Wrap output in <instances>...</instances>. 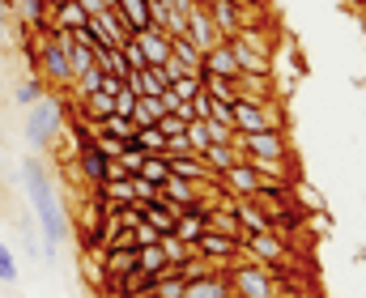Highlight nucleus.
I'll use <instances>...</instances> for the list:
<instances>
[{
  "mask_svg": "<svg viewBox=\"0 0 366 298\" xmlns=\"http://www.w3.org/2000/svg\"><path fill=\"white\" fill-rule=\"evenodd\" d=\"M21 184H26V197H30V209L39 217V234L47 243V256H56V247H64L73 239V217L69 209L60 204L51 179H47V167L39 158H26L21 162Z\"/></svg>",
  "mask_w": 366,
  "mask_h": 298,
  "instance_id": "nucleus-1",
  "label": "nucleus"
},
{
  "mask_svg": "<svg viewBox=\"0 0 366 298\" xmlns=\"http://www.w3.org/2000/svg\"><path fill=\"white\" fill-rule=\"evenodd\" d=\"M60 132H64V106L51 99V94H43L34 106H26V128H21V136H26L30 149H47Z\"/></svg>",
  "mask_w": 366,
  "mask_h": 298,
  "instance_id": "nucleus-2",
  "label": "nucleus"
},
{
  "mask_svg": "<svg viewBox=\"0 0 366 298\" xmlns=\"http://www.w3.org/2000/svg\"><path fill=\"white\" fill-rule=\"evenodd\" d=\"M226 277H230V290L234 298H277V282H273V269L269 264H256V260H234L230 269H226Z\"/></svg>",
  "mask_w": 366,
  "mask_h": 298,
  "instance_id": "nucleus-3",
  "label": "nucleus"
},
{
  "mask_svg": "<svg viewBox=\"0 0 366 298\" xmlns=\"http://www.w3.org/2000/svg\"><path fill=\"white\" fill-rule=\"evenodd\" d=\"M234 128L239 132H277V128H285V119H281V111L269 102H256V99H239L234 102Z\"/></svg>",
  "mask_w": 366,
  "mask_h": 298,
  "instance_id": "nucleus-4",
  "label": "nucleus"
},
{
  "mask_svg": "<svg viewBox=\"0 0 366 298\" xmlns=\"http://www.w3.org/2000/svg\"><path fill=\"white\" fill-rule=\"evenodd\" d=\"M192 252H196L200 260L217 264V269H230L234 260H247V256H243V239H226V234H217V230H204Z\"/></svg>",
  "mask_w": 366,
  "mask_h": 298,
  "instance_id": "nucleus-5",
  "label": "nucleus"
},
{
  "mask_svg": "<svg viewBox=\"0 0 366 298\" xmlns=\"http://www.w3.org/2000/svg\"><path fill=\"white\" fill-rule=\"evenodd\" d=\"M243 256L256 260V264H281V260H290V243L277 230H260V234L243 239Z\"/></svg>",
  "mask_w": 366,
  "mask_h": 298,
  "instance_id": "nucleus-6",
  "label": "nucleus"
},
{
  "mask_svg": "<svg viewBox=\"0 0 366 298\" xmlns=\"http://www.w3.org/2000/svg\"><path fill=\"white\" fill-rule=\"evenodd\" d=\"M200 51H209V47H217V43H226L222 34H217V26H213V13L204 9V4H192L187 9V30H183Z\"/></svg>",
  "mask_w": 366,
  "mask_h": 298,
  "instance_id": "nucleus-7",
  "label": "nucleus"
},
{
  "mask_svg": "<svg viewBox=\"0 0 366 298\" xmlns=\"http://www.w3.org/2000/svg\"><path fill=\"white\" fill-rule=\"evenodd\" d=\"M183 298H234V290H230L226 269H209V273L183 282Z\"/></svg>",
  "mask_w": 366,
  "mask_h": 298,
  "instance_id": "nucleus-8",
  "label": "nucleus"
},
{
  "mask_svg": "<svg viewBox=\"0 0 366 298\" xmlns=\"http://www.w3.org/2000/svg\"><path fill=\"white\" fill-rule=\"evenodd\" d=\"M132 43H137V51L145 56V64H154V69L171 60V34H167V30H154V26H149V30H137Z\"/></svg>",
  "mask_w": 366,
  "mask_h": 298,
  "instance_id": "nucleus-9",
  "label": "nucleus"
},
{
  "mask_svg": "<svg viewBox=\"0 0 366 298\" xmlns=\"http://www.w3.org/2000/svg\"><path fill=\"white\" fill-rule=\"evenodd\" d=\"M158 200H162V204H167V209L179 217L187 204H196V200H200V184H192V179H183V175H171V179L162 184Z\"/></svg>",
  "mask_w": 366,
  "mask_h": 298,
  "instance_id": "nucleus-10",
  "label": "nucleus"
},
{
  "mask_svg": "<svg viewBox=\"0 0 366 298\" xmlns=\"http://www.w3.org/2000/svg\"><path fill=\"white\" fill-rule=\"evenodd\" d=\"M222 184L230 188V197H234V200H243V197H256L264 179L256 175V167H252L247 158H239V162H234V167H230V171L222 175Z\"/></svg>",
  "mask_w": 366,
  "mask_h": 298,
  "instance_id": "nucleus-11",
  "label": "nucleus"
},
{
  "mask_svg": "<svg viewBox=\"0 0 366 298\" xmlns=\"http://www.w3.org/2000/svg\"><path fill=\"white\" fill-rule=\"evenodd\" d=\"M86 26H90V13H86L81 0H64V4L47 9V30L51 34L56 30H86Z\"/></svg>",
  "mask_w": 366,
  "mask_h": 298,
  "instance_id": "nucleus-12",
  "label": "nucleus"
},
{
  "mask_svg": "<svg viewBox=\"0 0 366 298\" xmlns=\"http://www.w3.org/2000/svg\"><path fill=\"white\" fill-rule=\"evenodd\" d=\"M73 158H77V171H81V175L90 179V188H98V184L107 179V167H111V158H107V154H102V149L94 145V136L77 145V154H73Z\"/></svg>",
  "mask_w": 366,
  "mask_h": 298,
  "instance_id": "nucleus-13",
  "label": "nucleus"
},
{
  "mask_svg": "<svg viewBox=\"0 0 366 298\" xmlns=\"http://www.w3.org/2000/svg\"><path fill=\"white\" fill-rule=\"evenodd\" d=\"M124 86L137 94V99H162L167 94V77H162V69H132L128 77H124Z\"/></svg>",
  "mask_w": 366,
  "mask_h": 298,
  "instance_id": "nucleus-14",
  "label": "nucleus"
},
{
  "mask_svg": "<svg viewBox=\"0 0 366 298\" xmlns=\"http://www.w3.org/2000/svg\"><path fill=\"white\" fill-rule=\"evenodd\" d=\"M9 9H13V21H17L21 34L47 30V4L43 0H9Z\"/></svg>",
  "mask_w": 366,
  "mask_h": 298,
  "instance_id": "nucleus-15",
  "label": "nucleus"
},
{
  "mask_svg": "<svg viewBox=\"0 0 366 298\" xmlns=\"http://www.w3.org/2000/svg\"><path fill=\"white\" fill-rule=\"evenodd\" d=\"M200 73H213V77H239V60H234L230 43H217V47H209V51H204V64H200Z\"/></svg>",
  "mask_w": 366,
  "mask_h": 298,
  "instance_id": "nucleus-16",
  "label": "nucleus"
},
{
  "mask_svg": "<svg viewBox=\"0 0 366 298\" xmlns=\"http://www.w3.org/2000/svg\"><path fill=\"white\" fill-rule=\"evenodd\" d=\"M204 222H209V230H217V234H226V239H247V234H243V222H239V213H234V200H230V204H213Z\"/></svg>",
  "mask_w": 366,
  "mask_h": 298,
  "instance_id": "nucleus-17",
  "label": "nucleus"
},
{
  "mask_svg": "<svg viewBox=\"0 0 366 298\" xmlns=\"http://www.w3.org/2000/svg\"><path fill=\"white\" fill-rule=\"evenodd\" d=\"M209 13H213V26H217V34H222V39H234V34L243 30V13H239V4H234V0H213V4H209Z\"/></svg>",
  "mask_w": 366,
  "mask_h": 298,
  "instance_id": "nucleus-18",
  "label": "nucleus"
},
{
  "mask_svg": "<svg viewBox=\"0 0 366 298\" xmlns=\"http://www.w3.org/2000/svg\"><path fill=\"white\" fill-rule=\"evenodd\" d=\"M234 213H239V222H243V234H260V230H273L269 213L260 209V200H256V197L234 200Z\"/></svg>",
  "mask_w": 366,
  "mask_h": 298,
  "instance_id": "nucleus-19",
  "label": "nucleus"
},
{
  "mask_svg": "<svg viewBox=\"0 0 366 298\" xmlns=\"http://www.w3.org/2000/svg\"><path fill=\"white\" fill-rule=\"evenodd\" d=\"M137 269H141V273H149V277L171 273V256L162 252V239H158V243H141V247H137Z\"/></svg>",
  "mask_w": 366,
  "mask_h": 298,
  "instance_id": "nucleus-20",
  "label": "nucleus"
},
{
  "mask_svg": "<svg viewBox=\"0 0 366 298\" xmlns=\"http://www.w3.org/2000/svg\"><path fill=\"white\" fill-rule=\"evenodd\" d=\"M200 158H204V167H209L213 175H226V171H230V167H234V162H239L243 154H239V149H234L230 141H213V145H209V149H204Z\"/></svg>",
  "mask_w": 366,
  "mask_h": 298,
  "instance_id": "nucleus-21",
  "label": "nucleus"
},
{
  "mask_svg": "<svg viewBox=\"0 0 366 298\" xmlns=\"http://www.w3.org/2000/svg\"><path fill=\"white\" fill-rule=\"evenodd\" d=\"M239 94L256 102L273 99V73H239Z\"/></svg>",
  "mask_w": 366,
  "mask_h": 298,
  "instance_id": "nucleus-22",
  "label": "nucleus"
},
{
  "mask_svg": "<svg viewBox=\"0 0 366 298\" xmlns=\"http://www.w3.org/2000/svg\"><path fill=\"white\" fill-rule=\"evenodd\" d=\"M102 269L107 277H124L128 269H137V247H102Z\"/></svg>",
  "mask_w": 366,
  "mask_h": 298,
  "instance_id": "nucleus-23",
  "label": "nucleus"
},
{
  "mask_svg": "<svg viewBox=\"0 0 366 298\" xmlns=\"http://www.w3.org/2000/svg\"><path fill=\"white\" fill-rule=\"evenodd\" d=\"M115 9H119V17H124V26L137 34V30H149L154 21H149V0H115Z\"/></svg>",
  "mask_w": 366,
  "mask_h": 298,
  "instance_id": "nucleus-24",
  "label": "nucleus"
},
{
  "mask_svg": "<svg viewBox=\"0 0 366 298\" xmlns=\"http://www.w3.org/2000/svg\"><path fill=\"white\" fill-rule=\"evenodd\" d=\"M171 56L179 60L187 73H200V64H204V51H200L187 34H171Z\"/></svg>",
  "mask_w": 366,
  "mask_h": 298,
  "instance_id": "nucleus-25",
  "label": "nucleus"
},
{
  "mask_svg": "<svg viewBox=\"0 0 366 298\" xmlns=\"http://www.w3.org/2000/svg\"><path fill=\"white\" fill-rule=\"evenodd\" d=\"M171 162V175H183V179H192V184H209L213 179V171L204 167V158H196V154H187V158H167Z\"/></svg>",
  "mask_w": 366,
  "mask_h": 298,
  "instance_id": "nucleus-26",
  "label": "nucleus"
},
{
  "mask_svg": "<svg viewBox=\"0 0 366 298\" xmlns=\"http://www.w3.org/2000/svg\"><path fill=\"white\" fill-rule=\"evenodd\" d=\"M200 81H204V90L213 94L217 102H239V77H213V73H200Z\"/></svg>",
  "mask_w": 366,
  "mask_h": 298,
  "instance_id": "nucleus-27",
  "label": "nucleus"
},
{
  "mask_svg": "<svg viewBox=\"0 0 366 298\" xmlns=\"http://www.w3.org/2000/svg\"><path fill=\"white\" fill-rule=\"evenodd\" d=\"M137 175L162 188V184L171 179V162H167V154H145V162H141V171H137Z\"/></svg>",
  "mask_w": 366,
  "mask_h": 298,
  "instance_id": "nucleus-28",
  "label": "nucleus"
},
{
  "mask_svg": "<svg viewBox=\"0 0 366 298\" xmlns=\"http://www.w3.org/2000/svg\"><path fill=\"white\" fill-rule=\"evenodd\" d=\"M167 115V106H162V99H137V106H132V124L137 128H158V119Z\"/></svg>",
  "mask_w": 366,
  "mask_h": 298,
  "instance_id": "nucleus-29",
  "label": "nucleus"
},
{
  "mask_svg": "<svg viewBox=\"0 0 366 298\" xmlns=\"http://www.w3.org/2000/svg\"><path fill=\"white\" fill-rule=\"evenodd\" d=\"M43 94H47V86H43V81H39V77L30 73V77H26V81H21L17 90H13V102H17V106H34V102L43 99Z\"/></svg>",
  "mask_w": 366,
  "mask_h": 298,
  "instance_id": "nucleus-30",
  "label": "nucleus"
},
{
  "mask_svg": "<svg viewBox=\"0 0 366 298\" xmlns=\"http://www.w3.org/2000/svg\"><path fill=\"white\" fill-rule=\"evenodd\" d=\"M94 128H102V132H111V136H119V141H128V136L137 132V124H132L128 115H115V111H111L102 124H94Z\"/></svg>",
  "mask_w": 366,
  "mask_h": 298,
  "instance_id": "nucleus-31",
  "label": "nucleus"
},
{
  "mask_svg": "<svg viewBox=\"0 0 366 298\" xmlns=\"http://www.w3.org/2000/svg\"><path fill=\"white\" fill-rule=\"evenodd\" d=\"M162 252H167V256H171V269H183V264H187V260H192V256H196V252H192V247H187V243H179V239H175V234H162Z\"/></svg>",
  "mask_w": 366,
  "mask_h": 298,
  "instance_id": "nucleus-32",
  "label": "nucleus"
},
{
  "mask_svg": "<svg viewBox=\"0 0 366 298\" xmlns=\"http://www.w3.org/2000/svg\"><path fill=\"white\" fill-rule=\"evenodd\" d=\"M17 277H21V264H17L13 247L0 243V282H4V286H17Z\"/></svg>",
  "mask_w": 366,
  "mask_h": 298,
  "instance_id": "nucleus-33",
  "label": "nucleus"
},
{
  "mask_svg": "<svg viewBox=\"0 0 366 298\" xmlns=\"http://www.w3.org/2000/svg\"><path fill=\"white\" fill-rule=\"evenodd\" d=\"M154 298H183V273H179V269H171V273H162V277H158Z\"/></svg>",
  "mask_w": 366,
  "mask_h": 298,
  "instance_id": "nucleus-34",
  "label": "nucleus"
},
{
  "mask_svg": "<svg viewBox=\"0 0 366 298\" xmlns=\"http://www.w3.org/2000/svg\"><path fill=\"white\" fill-rule=\"evenodd\" d=\"M171 90H175V99L183 102H192L200 90H204V81H200V73H183L179 81H171Z\"/></svg>",
  "mask_w": 366,
  "mask_h": 298,
  "instance_id": "nucleus-35",
  "label": "nucleus"
},
{
  "mask_svg": "<svg viewBox=\"0 0 366 298\" xmlns=\"http://www.w3.org/2000/svg\"><path fill=\"white\" fill-rule=\"evenodd\" d=\"M132 213H137V209H132ZM158 239H162V234H158V230H154L149 222L132 217V243H137V247H141V243H158Z\"/></svg>",
  "mask_w": 366,
  "mask_h": 298,
  "instance_id": "nucleus-36",
  "label": "nucleus"
},
{
  "mask_svg": "<svg viewBox=\"0 0 366 298\" xmlns=\"http://www.w3.org/2000/svg\"><path fill=\"white\" fill-rule=\"evenodd\" d=\"M111 99H115V115H128V119H132V106H137V94H132L128 86H124L119 94H111Z\"/></svg>",
  "mask_w": 366,
  "mask_h": 298,
  "instance_id": "nucleus-37",
  "label": "nucleus"
},
{
  "mask_svg": "<svg viewBox=\"0 0 366 298\" xmlns=\"http://www.w3.org/2000/svg\"><path fill=\"white\" fill-rule=\"evenodd\" d=\"M158 69H162V77H167V86H171V81H179L183 73H187V69H183V64H179V60H175V56H171L167 64H158Z\"/></svg>",
  "mask_w": 366,
  "mask_h": 298,
  "instance_id": "nucleus-38",
  "label": "nucleus"
},
{
  "mask_svg": "<svg viewBox=\"0 0 366 298\" xmlns=\"http://www.w3.org/2000/svg\"><path fill=\"white\" fill-rule=\"evenodd\" d=\"M158 128H162L167 136H175V132H183L187 124H183V119H175V115H162V119H158Z\"/></svg>",
  "mask_w": 366,
  "mask_h": 298,
  "instance_id": "nucleus-39",
  "label": "nucleus"
},
{
  "mask_svg": "<svg viewBox=\"0 0 366 298\" xmlns=\"http://www.w3.org/2000/svg\"><path fill=\"white\" fill-rule=\"evenodd\" d=\"M102 94H119L124 90V77H111V73H102V86H98Z\"/></svg>",
  "mask_w": 366,
  "mask_h": 298,
  "instance_id": "nucleus-40",
  "label": "nucleus"
},
{
  "mask_svg": "<svg viewBox=\"0 0 366 298\" xmlns=\"http://www.w3.org/2000/svg\"><path fill=\"white\" fill-rule=\"evenodd\" d=\"M81 4H86V13H90V17H98V13H107V0H81Z\"/></svg>",
  "mask_w": 366,
  "mask_h": 298,
  "instance_id": "nucleus-41",
  "label": "nucleus"
},
{
  "mask_svg": "<svg viewBox=\"0 0 366 298\" xmlns=\"http://www.w3.org/2000/svg\"><path fill=\"white\" fill-rule=\"evenodd\" d=\"M43 4H47V9H56V4H64V0H43Z\"/></svg>",
  "mask_w": 366,
  "mask_h": 298,
  "instance_id": "nucleus-42",
  "label": "nucleus"
},
{
  "mask_svg": "<svg viewBox=\"0 0 366 298\" xmlns=\"http://www.w3.org/2000/svg\"><path fill=\"white\" fill-rule=\"evenodd\" d=\"M192 4H204V9H209V4H213V0H192Z\"/></svg>",
  "mask_w": 366,
  "mask_h": 298,
  "instance_id": "nucleus-43",
  "label": "nucleus"
},
{
  "mask_svg": "<svg viewBox=\"0 0 366 298\" xmlns=\"http://www.w3.org/2000/svg\"><path fill=\"white\" fill-rule=\"evenodd\" d=\"M0 162H4V154H0Z\"/></svg>",
  "mask_w": 366,
  "mask_h": 298,
  "instance_id": "nucleus-44",
  "label": "nucleus"
},
{
  "mask_svg": "<svg viewBox=\"0 0 366 298\" xmlns=\"http://www.w3.org/2000/svg\"><path fill=\"white\" fill-rule=\"evenodd\" d=\"M145 298H154V294H145Z\"/></svg>",
  "mask_w": 366,
  "mask_h": 298,
  "instance_id": "nucleus-45",
  "label": "nucleus"
}]
</instances>
